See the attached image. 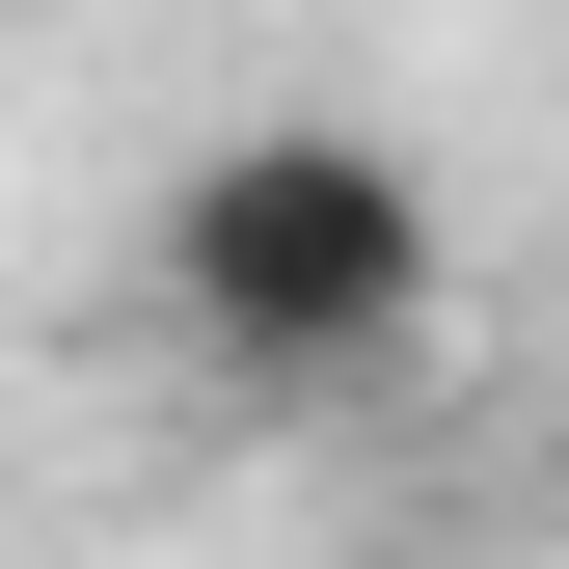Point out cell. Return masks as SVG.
Segmentation results:
<instances>
[{
    "label": "cell",
    "instance_id": "obj_1",
    "mask_svg": "<svg viewBox=\"0 0 569 569\" xmlns=\"http://www.w3.org/2000/svg\"><path fill=\"white\" fill-rule=\"evenodd\" d=\"M163 326L218 352V380H380V352L435 326V190H407V136H352V109L218 136V163L163 190Z\"/></svg>",
    "mask_w": 569,
    "mask_h": 569
}]
</instances>
